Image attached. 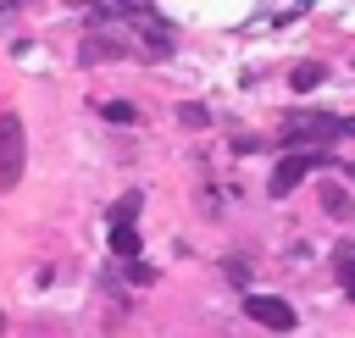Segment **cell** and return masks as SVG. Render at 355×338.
<instances>
[{
    "instance_id": "6da1fadb",
    "label": "cell",
    "mask_w": 355,
    "mask_h": 338,
    "mask_svg": "<svg viewBox=\"0 0 355 338\" xmlns=\"http://www.w3.org/2000/svg\"><path fill=\"white\" fill-rule=\"evenodd\" d=\"M333 139H355V116L300 111V116L283 122V144H294V150H316V144H333Z\"/></svg>"
},
{
    "instance_id": "7a4b0ae2",
    "label": "cell",
    "mask_w": 355,
    "mask_h": 338,
    "mask_svg": "<svg viewBox=\"0 0 355 338\" xmlns=\"http://www.w3.org/2000/svg\"><path fill=\"white\" fill-rule=\"evenodd\" d=\"M22 161H28V133H22V116H17V111H0V194H6V188H17Z\"/></svg>"
},
{
    "instance_id": "3957f363",
    "label": "cell",
    "mask_w": 355,
    "mask_h": 338,
    "mask_svg": "<svg viewBox=\"0 0 355 338\" xmlns=\"http://www.w3.org/2000/svg\"><path fill=\"white\" fill-rule=\"evenodd\" d=\"M322 161H327V155H316V150H294V155H283V161L272 166V199H288Z\"/></svg>"
},
{
    "instance_id": "277c9868",
    "label": "cell",
    "mask_w": 355,
    "mask_h": 338,
    "mask_svg": "<svg viewBox=\"0 0 355 338\" xmlns=\"http://www.w3.org/2000/svg\"><path fill=\"white\" fill-rule=\"evenodd\" d=\"M133 55V33H105V28H94L83 44H78V61L83 66H100V61H128Z\"/></svg>"
},
{
    "instance_id": "5b68a950",
    "label": "cell",
    "mask_w": 355,
    "mask_h": 338,
    "mask_svg": "<svg viewBox=\"0 0 355 338\" xmlns=\"http://www.w3.org/2000/svg\"><path fill=\"white\" fill-rule=\"evenodd\" d=\"M244 316L272 327V332H294V305L277 299V294H244Z\"/></svg>"
},
{
    "instance_id": "8992f818",
    "label": "cell",
    "mask_w": 355,
    "mask_h": 338,
    "mask_svg": "<svg viewBox=\"0 0 355 338\" xmlns=\"http://www.w3.org/2000/svg\"><path fill=\"white\" fill-rule=\"evenodd\" d=\"M133 28L144 33V50H150L155 61H166V55H172L178 33H172V22H166V17H155V11H144V6H139V22H133Z\"/></svg>"
},
{
    "instance_id": "52a82bcc",
    "label": "cell",
    "mask_w": 355,
    "mask_h": 338,
    "mask_svg": "<svg viewBox=\"0 0 355 338\" xmlns=\"http://www.w3.org/2000/svg\"><path fill=\"white\" fill-rule=\"evenodd\" d=\"M316 199H322V211H327V216H338V222H344V216H355V199H349L338 183H322V194H316Z\"/></svg>"
},
{
    "instance_id": "ba28073f",
    "label": "cell",
    "mask_w": 355,
    "mask_h": 338,
    "mask_svg": "<svg viewBox=\"0 0 355 338\" xmlns=\"http://www.w3.org/2000/svg\"><path fill=\"white\" fill-rule=\"evenodd\" d=\"M139 205H144L139 194H122V199L111 205V227H139Z\"/></svg>"
},
{
    "instance_id": "9c48e42d",
    "label": "cell",
    "mask_w": 355,
    "mask_h": 338,
    "mask_svg": "<svg viewBox=\"0 0 355 338\" xmlns=\"http://www.w3.org/2000/svg\"><path fill=\"white\" fill-rule=\"evenodd\" d=\"M111 255L116 260H133L139 255V227H111Z\"/></svg>"
},
{
    "instance_id": "30bf717a",
    "label": "cell",
    "mask_w": 355,
    "mask_h": 338,
    "mask_svg": "<svg viewBox=\"0 0 355 338\" xmlns=\"http://www.w3.org/2000/svg\"><path fill=\"white\" fill-rule=\"evenodd\" d=\"M333 272H338V283H344V294L355 299V244H344V249L333 255Z\"/></svg>"
},
{
    "instance_id": "8fae6325",
    "label": "cell",
    "mask_w": 355,
    "mask_h": 338,
    "mask_svg": "<svg viewBox=\"0 0 355 338\" xmlns=\"http://www.w3.org/2000/svg\"><path fill=\"white\" fill-rule=\"evenodd\" d=\"M322 78H327V66H316V61H305V66H294V78H288V83H294V89H316Z\"/></svg>"
},
{
    "instance_id": "7c38bea8",
    "label": "cell",
    "mask_w": 355,
    "mask_h": 338,
    "mask_svg": "<svg viewBox=\"0 0 355 338\" xmlns=\"http://www.w3.org/2000/svg\"><path fill=\"white\" fill-rule=\"evenodd\" d=\"M105 122H139V105L133 100H105Z\"/></svg>"
},
{
    "instance_id": "4fadbf2b",
    "label": "cell",
    "mask_w": 355,
    "mask_h": 338,
    "mask_svg": "<svg viewBox=\"0 0 355 338\" xmlns=\"http://www.w3.org/2000/svg\"><path fill=\"white\" fill-rule=\"evenodd\" d=\"M178 116H183L189 127H205V122H211V111H205V105H194V100H189V105H178Z\"/></svg>"
},
{
    "instance_id": "5bb4252c",
    "label": "cell",
    "mask_w": 355,
    "mask_h": 338,
    "mask_svg": "<svg viewBox=\"0 0 355 338\" xmlns=\"http://www.w3.org/2000/svg\"><path fill=\"white\" fill-rule=\"evenodd\" d=\"M344 177H349V183H355V161H344Z\"/></svg>"
}]
</instances>
